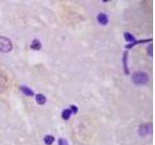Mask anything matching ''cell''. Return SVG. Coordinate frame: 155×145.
Wrapping results in <instances>:
<instances>
[{"instance_id": "1", "label": "cell", "mask_w": 155, "mask_h": 145, "mask_svg": "<svg viewBox=\"0 0 155 145\" xmlns=\"http://www.w3.org/2000/svg\"><path fill=\"white\" fill-rule=\"evenodd\" d=\"M132 80L136 85H145L148 83L149 77L147 72H137L132 76Z\"/></svg>"}, {"instance_id": "2", "label": "cell", "mask_w": 155, "mask_h": 145, "mask_svg": "<svg viewBox=\"0 0 155 145\" xmlns=\"http://www.w3.org/2000/svg\"><path fill=\"white\" fill-rule=\"evenodd\" d=\"M13 50L12 41L5 36H0V52H10Z\"/></svg>"}, {"instance_id": "3", "label": "cell", "mask_w": 155, "mask_h": 145, "mask_svg": "<svg viewBox=\"0 0 155 145\" xmlns=\"http://www.w3.org/2000/svg\"><path fill=\"white\" fill-rule=\"evenodd\" d=\"M9 85V79L7 75L0 69V94H2L8 88Z\"/></svg>"}, {"instance_id": "4", "label": "cell", "mask_w": 155, "mask_h": 145, "mask_svg": "<svg viewBox=\"0 0 155 145\" xmlns=\"http://www.w3.org/2000/svg\"><path fill=\"white\" fill-rule=\"evenodd\" d=\"M151 128L152 126L150 123H144L139 126V129H138V133L142 135V137H145L150 132H151Z\"/></svg>"}, {"instance_id": "5", "label": "cell", "mask_w": 155, "mask_h": 145, "mask_svg": "<svg viewBox=\"0 0 155 145\" xmlns=\"http://www.w3.org/2000/svg\"><path fill=\"white\" fill-rule=\"evenodd\" d=\"M97 21H98L99 24H101V25H107L109 22V18L106 14L100 13L98 14V16H97Z\"/></svg>"}, {"instance_id": "6", "label": "cell", "mask_w": 155, "mask_h": 145, "mask_svg": "<svg viewBox=\"0 0 155 145\" xmlns=\"http://www.w3.org/2000/svg\"><path fill=\"white\" fill-rule=\"evenodd\" d=\"M128 51L123 52L122 63H123V71L125 75H129V68H128Z\"/></svg>"}, {"instance_id": "7", "label": "cell", "mask_w": 155, "mask_h": 145, "mask_svg": "<svg viewBox=\"0 0 155 145\" xmlns=\"http://www.w3.org/2000/svg\"><path fill=\"white\" fill-rule=\"evenodd\" d=\"M19 89L22 92L24 95H26L28 97H33L34 96V92L31 88H29V87L23 85V86H19Z\"/></svg>"}, {"instance_id": "8", "label": "cell", "mask_w": 155, "mask_h": 145, "mask_svg": "<svg viewBox=\"0 0 155 145\" xmlns=\"http://www.w3.org/2000/svg\"><path fill=\"white\" fill-rule=\"evenodd\" d=\"M35 100H36V103L41 105H44L47 102V98L44 94H37L35 97Z\"/></svg>"}, {"instance_id": "9", "label": "cell", "mask_w": 155, "mask_h": 145, "mask_svg": "<svg viewBox=\"0 0 155 145\" xmlns=\"http://www.w3.org/2000/svg\"><path fill=\"white\" fill-rule=\"evenodd\" d=\"M30 47L34 50H40L42 48V45H41V42L38 40V39H34L32 41L31 45H30Z\"/></svg>"}, {"instance_id": "10", "label": "cell", "mask_w": 155, "mask_h": 145, "mask_svg": "<svg viewBox=\"0 0 155 145\" xmlns=\"http://www.w3.org/2000/svg\"><path fill=\"white\" fill-rule=\"evenodd\" d=\"M54 140H55L54 137L51 134H48L44 137V142H45L46 145H51L53 142H54Z\"/></svg>"}, {"instance_id": "11", "label": "cell", "mask_w": 155, "mask_h": 145, "mask_svg": "<svg viewBox=\"0 0 155 145\" xmlns=\"http://www.w3.org/2000/svg\"><path fill=\"white\" fill-rule=\"evenodd\" d=\"M71 115H72V112H71V110L70 108H65V109H63L62 111V113H61V117L64 119V120H68L70 117H71Z\"/></svg>"}, {"instance_id": "12", "label": "cell", "mask_w": 155, "mask_h": 145, "mask_svg": "<svg viewBox=\"0 0 155 145\" xmlns=\"http://www.w3.org/2000/svg\"><path fill=\"white\" fill-rule=\"evenodd\" d=\"M147 42H152V39H148V40H140V41H135L132 44H129V45L126 46L127 48H132L136 45H139V44H143V43H147Z\"/></svg>"}, {"instance_id": "13", "label": "cell", "mask_w": 155, "mask_h": 145, "mask_svg": "<svg viewBox=\"0 0 155 145\" xmlns=\"http://www.w3.org/2000/svg\"><path fill=\"white\" fill-rule=\"evenodd\" d=\"M124 38H125V40L127 41V42H129V43H134L135 41H136V39H135V37L132 35L131 33H129V32H124Z\"/></svg>"}, {"instance_id": "14", "label": "cell", "mask_w": 155, "mask_h": 145, "mask_svg": "<svg viewBox=\"0 0 155 145\" xmlns=\"http://www.w3.org/2000/svg\"><path fill=\"white\" fill-rule=\"evenodd\" d=\"M58 145H69V143H68V141L65 138L60 137L58 139Z\"/></svg>"}, {"instance_id": "15", "label": "cell", "mask_w": 155, "mask_h": 145, "mask_svg": "<svg viewBox=\"0 0 155 145\" xmlns=\"http://www.w3.org/2000/svg\"><path fill=\"white\" fill-rule=\"evenodd\" d=\"M70 110H71V112H72V113H77V112H78V110H79V109H78V108H77L76 105H72L70 106Z\"/></svg>"}, {"instance_id": "16", "label": "cell", "mask_w": 155, "mask_h": 145, "mask_svg": "<svg viewBox=\"0 0 155 145\" xmlns=\"http://www.w3.org/2000/svg\"><path fill=\"white\" fill-rule=\"evenodd\" d=\"M148 53L150 56H152V45H149L148 47Z\"/></svg>"}]
</instances>
